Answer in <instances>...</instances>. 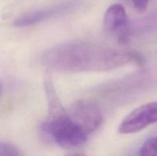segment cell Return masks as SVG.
<instances>
[{"instance_id":"obj_7","label":"cell","mask_w":157,"mask_h":156,"mask_svg":"<svg viewBox=\"0 0 157 156\" xmlns=\"http://www.w3.org/2000/svg\"><path fill=\"white\" fill-rule=\"evenodd\" d=\"M140 156H157V136L147 139L140 149Z\"/></svg>"},{"instance_id":"obj_6","label":"cell","mask_w":157,"mask_h":156,"mask_svg":"<svg viewBox=\"0 0 157 156\" xmlns=\"http://www.w3.org/2000/svg\"><path fill=\"white\" fill-rule=\"evenodd\" d=\"M129 21L127 12L121 4H113L107 9L104 17V27L112 33H123L122 39L125 38L124 34L129 29Z\"/></svg>"},{"instance_id":"obj_10","label":"cell","mask_w":157,"mask_h":156,"mask_svg":"<svg viewBox=\"0 0 157 156\" xmlns=\"http://www.w3.org/2000/svg\"><path fill=\"white\" fill-rule=\"evenodd\" d=\"M147 24H151V26L150 27H157V15L156 16H155L154 18H153V20H152V21H150V22H148Z\"/></svg>"},{"instance_id":"obj_2","label":"cell","mask_w":157,"mask_h":156,"mask_svg":"<svg viewBox=\"0 0 157 156\" xmlns=\"http://www.w3.org/2000/svg\"><path fill=\"white\" fill-rule=\"evenodd\" d=\"M48 113L41 131L64 148L79 147L87 140V134L70 117L55 90L46 93Z\"/></svg>"},{"instance_id":"obj_4","label":"cell","mask_w":157,"mask_h":156,"mask_svg":"<svg viewBox=\"0 0 157 156\" xmlns=\"http://www.w3.org/2000/svg\"><path fill=\"white\" fill-rule=\"evenodd\" d=\"M72 120L87 134L96 131L103 122V114L96 104L87 101H78L69 110Z\"/></svg>"},{"instance_id":"obj_1","label":"cell","mask_w":157,"mask_h":156,"mask_svg":"<svg viewBox=\"0 0 157 156\" xmlns=\"http://www.w3.org/2000/svg\"><path fill=\"white\" fill-rule=\"evenodd\" d=\"M43 65L65 72L104 71L140 61L135 53L87 42L60 44L41 54Z\"/></svg>"},{"instance_id":"obj_3","label":"cell","mask_w":157,"mask_h":156,"mask_svg":"<svg viewBox=\"0 0 157 156\" xmlns=\"http://www.w3.org/2000/svg\"><path fill=\"white\" fill-rule=\"evenodd\" d=\"M157 122V101L144 104L129 113L120 124L118 131L122 134H132L141 131Z\"/></svg>"},{"instance_id":"obj_5","label":"cell","mask_w":157,"mask_h":156,"mask_svg":"<svg viewBox=\"0 0 157 156\" xmlns=\"http://www.w3.org/2000/svg\"><path fill=\"white\" fill-rule=\"evenodd\" d=\"M72 3H62L50 8L27 12L20 15L14 21V25L17 27H28L44 21L48 18L58 16L68 12L72 8Z\"/></svg>"},{"instance_id":"obj_9","label":"cell","mask_w":157,"mask_h":156,"mask_svg":"<svg viewBox=\"0 0 157 156\" xmlns=\"http://www.w3.org/2000/svg\"><path fill=\"white\" fill-rule=\"evenodd\" d=\"M133 6L139 12H144L148 6L149 0H132Z\"/></svg>"},{"instance_id":"obj_11","label":"cell","mask_w":157,"mask_h":156,"mask_svg":"<svg viewBox=\"0 0 157 156\" xmlns=\"http://www.w3.org/2000/svg\"><path fill=\"white\" fill-rule=\"evenodd\" d=\"M67 156H86L84 154H82V153H75V154H69Z\"/></svg>"},{"instance_id":"obj_8","label":"cell","mask_w":157,"mask_h":156,"mask_svg":"<svg viewBox=\"0 0 157 156\" xmlns=\"http://www.w3.org/2000/svg\"><path fill=\"white\" fill-rule=\"evenodd\" d=\"M0 156H21V154L14 145L2 142L0 145Z\"/></svg>"}]
</instances>
